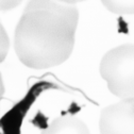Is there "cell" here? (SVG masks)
Returning a JSON list of instances; mask_svg holds the SVG:
<instances>
[{
    "label": "cell",
    "instance_id": "obj_3",
    "mask_svg": "<svg viewBox=\"0 0 134 134\" xmlns=\"http://www.w3.org/2000/svg\"><path fill=\"white\" fill-rule=\"evenodd\" d=\"M100 134H134V98L105 107L99 118Z\"/></svg>",
    "mask_w": 134,
    "mask_h": 134
},
{
    "label": "cell",
    "instance_id": "obj_1",
    "mask_svg": "<svg viewBox=\"0 0 134 134\" xmlns=\"http://www.w3.org/2000/svg\"><path fill=\"white\" fill-rule=\"evenodd\" d=\"M79 11L75 2L30 1L14 32V49L29 68L63 64L75 47Z\"/></svg>",
    "mask_w": 134,
    "mask_h": 134
},
{
    "label": "cell",
    "instance_id": "obj_2",
    "mask_svg": "<svg viewBox=\"0 0 134 134\" xmlns=\"http://www.w3.org/2000/svg\"><path fill=\"white\" fill-rule=\"evenodd\" d=\"M99 71L113 95L121 100L133 99L134 44H124L109 50L101 59Z\"/></svg>",
    "mask_w": 134,
    "mask_h": 134
},
{
    "label": "cell",
    "instance_id": "obj_7",
    "mask_svg": "<svg viewBox=\"0 0 134 134\" xmlns=\"http://www.w3.org/2000/svg\"><path fill=\"white\" fill-rule=\"evenodd\" d=\"M18 1H0V11L11 10L18 5Z\"/></svg>",
    "mask_w": 134,
    "mask_h": 134
},
{
    "label": "cell",
    "instance_id": "obj_8",
    "mask_svg": "<svg viewBox=\"0 0 134 134\" xmlns=\"http://www.w3.org/2000/svg\"><path fill=\"white\" fill-rule=\"evenodd\" d=\"M4 94V84H3V80H2V76L0 74V99L2 98Z\"/></svg>",
    "mask_w": 134,
    "mask_h": 134
},
{
    "label": "cell",
    "instance_id": "obj_4",
    "mask_svg": "<svg viewBox=\"0 0 134 134\" xmlns=\"http://www.w3.org/2000/svg\"><path fill=\"white\" fill-rule=\"evenodd\" d=\"M41 134H91L85 122L78 117L66 115L55 118Z\"/></svg>",
    "mask_w": 134,
    "mask_h": 134
},
{
    "label": "cell",
    "instance_id": "obj_5",
    "mask_svg": "<svg viewBox=\"0 0 134 134\" xmlns=\"http://www.w3.org/2000/svg\"><path fill=\"white\" fill-rule=\"evenodd\" d=\"M102 3L114 14H134V1H102Z\"/></svg>",
    "mask_w": 134,
    "mask_h": 134
},
{
    "label": "cell",
    "instance_id": "obj_6",
    "mask_svg": "<svg viewBox=\"0 0 134 134\" xmlns=\"http://www.w3.org/2000/svg\"><path fill=\"white\" fill-rule=\"evenodd\" d=\"M9 48H10L9 35L2 24L0 23V63H2L5 60L9 52Z\"/></svg>",
    "mask_w": 134,
    "mask_h": 134
}]
</instances>
